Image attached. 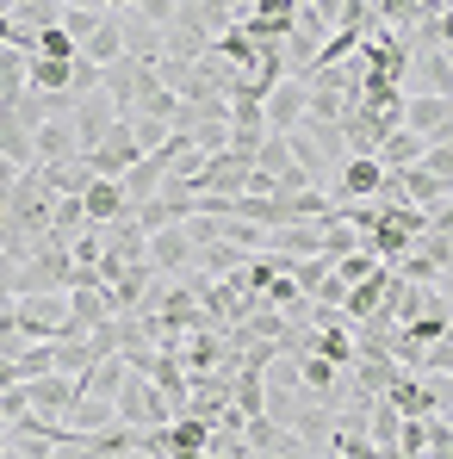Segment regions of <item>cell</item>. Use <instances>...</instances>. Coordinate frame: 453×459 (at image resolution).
Returning a JSON list of instances; mask_svg holds the SVG:
<instances>
[{
	"label": "cell",
	"instance_id": "31",
	"mask_svg": "<svg viewBox=\"0 0 453 459\" xmlns=\"http://www.w3.org/2000/svg\"><path fill=\"white\" fill-rule=\"evenodd\" d=\"M100 6H106V13H131L137 0H100Z\"/></svg>",
	"mask_w": 453,
	"mask_h": 459
},
{
	"label": "cell",
	"instance_id": "8",
	"mask_svg": "<svg viewBox=\"0 0 453 459\" xmlns=\"http://www.w3.org/2000/svg\"><path fill=\"white\" fill-rule=\"evenodd\" d=\"M150 81H155V63H137V56H118V63H106V69H100V87L112 93V106H118V112H131V106H137V93H144Z\"/></svg>",
	"mask_w": 453,
	"mask_h": 459
},
{
	"label": "cell",
	"instance_id": "1",
	"mask_svg": "<svg viewBox=\"0 0 453 459\" xmlns=\"http://www.w3.org/2000/svg\"><path fill=\"white\" fill-rule=\"evenodd\" d=\"M118 422L125 429H168L174 422V403H168V391L150 373H131L125 391H118Z\"/></svg>",
	"mask_w": 453,
	"mask_h": 459
},
{
	"label": "cell",
	"instance_id": "14",
	"mask_svg": "<svg viewBox=\"0 0 453 459\" xmlns=\"http://www.w3.org/2000/svg\"><path fill=\"white\" fill-rule=\"evenodd\" d=\"M236 267H248V248H236L230 236L199 242V248H193V273H205V280H230Z\"/></svg>",
	"mask_w": 453,
	"mask_h": 459
},
{
	"label": "cell",
	"instance_id": "7",
	"mask_svg": "<svg viewBox=\"0 0 453 459\" xmlns=\"http://www.w3.org/2000/svg\"><path fill=\"white\" fill-rule=\"evenodd\" d=\"M81 397V379H69V373H38V379H25V403L44 416V422H63L69 410H75Z\"/></svg>",
	"mask_w": 453,
	"mask_h": 459
},
{
	"label": "cell",
	"instance_id": "12",
	"mask_svg": "<svg viewBox=\"0 0 453 459\" xmlns=\"http://www.w3.org/2000/svg\"><path fill=\"white\" fill-rule=\"evenodd\" d=\"M63 429L81 435V441H87V435H106V429H118V403H112V397H100V391H81L75 410L63 416Z\"/></svg>",
	"mask_w": 453,
	"mask_h": 459
},
{
	"label": "cell",
	"instance_id": "20",
	"mask_svg": "<svg viewBox=\"0 0 453 459\" xmlns=\"http://www.w3.org/2000/svg\"><path fill=\"white\" fill-rule=\"evenodd\" d=\"M423 150H429V143H423L416 131H404V125H397V131H391V137H385L373 155L391 168V174H397V168H416V161H423Z\"/></svg>",
	"mask_w": 453,
	"mask_h": 459
},
{
	"label": "cell",
	"instance_id": "30",
	"mask_svg": "<svg viewBox=\"0 0 453 459\" xmlns=\"http://www.w3.org/2000/svg\"><path fill=\"white\" fill-rule=\"evenodd\" d=\"M19 174H25V168H13V161H6V155H0V180H6V186H13V180H19Z\"/></svg>",
	"mask_w": 453,
	"mask_h": 459
},
{
	"label": "cell",
	"instance_id": "13",
	"mask_svg": "<svg viewBox=\"0 0 453 459\" xmlns=\"http://www.w3.org/2000/svg\"><path fill=\"white\" fill-rule=\"evenodd\" d=\"M31 155L50 168V161H75L81 143H75V118L63 112V118H50V125H38V137H31Z\"/></svg>",
	"mask_w": 453,
	"mask_h": 459
},
{
	"label": "cell",
	"instance_id": "5",
	"mask_svg": "<svg viewBox=\"0 0 453 459\" xmlns=\"http://www.w3.org/2000/svg\"><path fill=\"white\" fill-rule=\"evenodd\" d=\"M404 131H416L423 143H448L453 137V93H404Z\"/></svg>",
	"mask_w": 453,
	"mask_h": 459
},
{
	"label": "cell",
	"instance_id": "11",
	"mask_svg": "<svg viewBox=\"0 0 453 459\" xmlns=\"http://www.w3.org/2000/svg\"><path fill=\"white\" fill-rule=\"evenodd\" d=\"M150 261L155 273H187L193 267V236H187V224H168V230H150Z\"/></svg>",
	"mask_w": 453,
	"mask_h": 459
},
{
	"label": "cell",
	"instance_id": "25",
	"mask_svg": "<svg viewBox=\"0 0 453 459\" xmlns=\"http://www.w3.org/2000/svg\"><path fill=\"white\" fill-rule=\"evenodd\" d=\"M373 273H379V261L367 255V248H354V255L335 261V280H342V286H361V280H373Z\"/></svg>",
	"mask_w": 453,
	"mask_h": 459
},
{
	"label": "cell",
	"instance_id": "22",
	"mask_svg": "<svg viewBox=\"0 0 453 459\" xmlns=\"http://www.w3.org/2000/svg\"><path fill=\"white\" fill-rule=\"evenodd\" d=\"M63 6H69V0H13V25H25V31L63 25Z\"/></svg>",
	"mask_w": 453,
	"mask_h": 459
},
{
	"label": "cell",
	"instance_id": "26",
	"mask_svg": "<svg viewBox=\"0 0 453 459\" xmlns=\"http://www.w3.org/2000/svg\"><path fill=\"white\" fill-rule=\"evenodd\" d=\"M131 13H137V19H150V25H161V31H168V25H174V13H180V0H137Z\"/></svg>",
	"mask_w": 453,
	"mask_h": 459
},
{
	"label": "cell",
	"instance_id": "2",
	"mask_svg": "<svg viewBox=\"0 0 453 459\" xmlns=\"http://www.w3.org/2000/svg\"><path fill=\"white\" fill-rule=\"evenodd\" d=\"M13 316L25 329V342H63L69 335V292H25V299H13Z\"/></svg>",
	"mask_w": 453,
	"mask_h": 459
},
{
	"label": "cell",
	"instance_id": "29",
	"mask_svg": "<svg viewBox=\"0 0 453 459\" xmlns=\"http://www.w3.org/2000/svg\"><path fill=\"white\" fill-rule=\"evenodd\" d=\"M50 459H93V447H87L81 435H69V441H63V447H57V454H50Z\"/></svg>",
	"mask_w": 453,
	"mask_h": 459
},
{
	"label": "cell",
	"instance_id": "21",
	"mask_svg": "<svg viewBox=\"0 0 453 459\" xmlns=\"http://www.w3.org/2000/svg\"><path fill=\"white\" fill-rule=\"evenodd\" d=\"M255 168L274 174V180H280L286 168H299V161H292V143H286V131H267V137L255 143Z\"/></svg>",
	"mask_w": 453,
	"mask_h": 459
},
{
	"label": "cell",
	"instance_id": "3",
	"mask_svg": "<svg viewBox=\"0 0 453 459\" xmlns=\"http://www.w3.org/2000/svg\"><path fill=\"white\" fill-rule=\"evenodd\" d=\"M385 161L379 155H348L342 168H335V180H329V212H342V205H361V199H379L385 193Z\"/></svg>",
	"mask_w": 453,
	"mask_h": 459
},
{
	"label": "cell",
	"instance_id": "10",
	"mask_svg": "<svg viewBox=\"0 0 453 459\" xmlns=\"http://www.w3.org/2000/svg\"><path fill=\"white\" fill-rule=\"evenodd\" d=\"M304 100H310V87H304L299 75L274 81V87H267V100H261V118H267V131H292V125L304 118Z\"/></svg>",
	"mask_w": 453,
	"mask_h": 459
},
{
	"label": "cell",
	"instance_id": "4",
	"mask_svg": "<svg viewBox=\"0 0 453 459\" xmlns=\"http://www.w3.org/2000/svg\"><path fill=\"white\" fill-rule=\"evenodd\" d=\"M87 161H93V174H100V180H118V174H125L131 161H144L137 125H131V118L118 112V118H112V131H106V137H100V143L87 150Z\"/></svg>",
	"mask_w": 453,
	"mask_h": 459
},
{
	"label": "cell",
	"instance_id": "28",
	"mask_svg": "<svg viewBox=\"0 0 453 459\" xmlns=\"http://www.w3.org/2000/svg\"><path fill=\"white\" fill-rule=\"evenodd\" d=\"M348 6H354V0H310V13H317V19H323L329 31L342 25V13H348Z\"/></svg>",
	"mask_w": 453,
	"mask_h": 459
},
{
	"label": "cell",
	"instance_id": "15",
	"mask_svg": "<svg viewBox=\"0 0 453 459\" xmlns=\"http://www.w3.org/2000/svg\"><path fill=\"white\" fill-rule=\"evenodd\" d=\"M75 50L87 56V63H100V69H106V63H118V56H125V25H118V13H106V19H100V25L75 44Z\"/></svg>",
	"mask_w": 453,
	"mask_h": 459
},
{
	"label": "cell",
	"instance_id": "33",
	"mask_svg": "<svg viewBox=\"0 0 453 459\" xmlns=\"http://www.w3.org/2000/svg\"><path fill=\"white\" fill-rule=\"evenodd\" d=\"M180 6H187V0H180Z\"/></svg>",
	"mask_w": 453,
	"mask_h": 459
},
{
	"label": "cell",
	"instance_id": "18",
	"mask_svg": "<svg viewBox=\"0 0 453 459\" xmlns=\"http://www.w3.org/2000/svg\"><path fill=\"white\" fill-rule=\"evenodd\" d=\"M118 25H125V56H137V63H161V25L137 19V13H118Z\"/></svg>",
	"mask_w": 453,
	"mask_h": 459
},
{
	"label": "cell",
	"instance_id": "23",
	"mask_svg": "<svg viewBox=\"0 0 453 459\" xmlns=\"http://www.w3.org/2000/svg\"><path fill=\"white\" fill-rule=\"evenodd\" d=\"M31 56H57V63H75V38L63 31V25H44V31H31Z\"/></svg>",
	"mask_w": 453,
	"mask_h": 459
},
{
	"label": "cell",
	"instance_id": "16",
	"mask_svg": "<svg viewBox=\"0 0 453 459\" xmlns=\"http://www.w3.org/2000/svg\"><path fill=\"white\" fill-rule=\"evenodd\" d=\"M81 205H87V224H93V230L131 212V205H125V186H118V180H100V174H93V186L81 193Z\"/></svg>",
	"mask_w": 453,
	"mask_h": 459
},
{
	"label": "cell",
	"instance_id": "27",
	"mask_svg": "<svg viewBox=\"0 0 453 459\" xmlns=\"http://www.w3.org/2000/svg\"><path fill=\"white\" fill-rule=\"evenodd\" d=\"M423 168L441 174V180H453V137L448 143H429V150H423Z\"/></svg>",
	"mask_w": 453,
	"mask_h": 459
},
{
	"label": "cell",
	"instance_id": "17",
	"mask_svg": "<svg viewBox=\"0 0 453 459\" xmlns=\"http://www.w3.org/2000/svg\"><path fill=\"white\" fill-rule=\"evenodd\" d=\"M0 155L13 161V168H31L38 155H31V125L13 112V106H0Z\"/></svg>",
	"mask_w": 453,
	"mask_h": 459
},
{
	"label": "cell",
	"instance_id": "24",
	"mask_svg": "<svg viewBox=\"0 0 453 459\" xmlns=\"http://www.w3.org/2000/svg\"><path fill=\"white\" fill-rule=\"evenodd\" d=\"M416 373H453V323L423 348V354H416Z\"/></svg>",
	"mask_w": 453,
	"mask_h": 459
},
{
	"label": "cell",
	"instance_id": "9",
	"mask_svg": "<svg viewBox=\"0 0 453 459\" xmlns=\"http://www.w3.org/2000/svg\"><path fill=\"white\" fill-rule=\"evenodd\" d=\"M69 118H75V143H81V155L93 150L106 131H112V118H118V106H112V93L100 87V93H81L75 106H69Z\"/></svg>",
	"mask_w": 453,
	"mask_h": 459
},
{
	"label": "cell",
	"instance_id": "6",
	"mask_svg": "<svg viewBox=\"0 0 453 459\" xmlns=\"http://www.w3.org/2000/svg\"><path fill=\"white\" fill-rule=\"evenodd\" d=\"M248 174H255V161L242 150H218V155H205V168H199V193H212V199H242V193H248Z\"/></svg>",
	"mask_w": 453,
	"mask_h": 459
},
{
	"label": "cell",
	"instance_id": "19",
	"mask_svg": "<svg viewBox=\"0 0 453 459\" xmlns=\"http://www.w3.org/2000/svg\"><path fill=\"white\" fill-rule=\"evenodd\" d=\"M81 230H87V205H81V193H63V199L50 205V230H44V236L69 248V242H75Z\"/></svg>",
	"mask_w": 453,
	"mask_h": 459
},
{
	"label": "cell",
	"instance_id": "32",
	"mask_svg": "<svg viewBox=\"0 0 453 459\" xmlns=\"http://www.w3.org/2000/svg\"><path fill=\"white\" fill-rule=\"evenodd\" d=\"M6 199H13V186H6V180H0V218H6Z\"/></svg>",
	"mask_w": 453,
	"mask_h": 459
}]
</instances>
